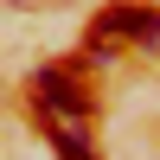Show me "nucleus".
Wrapping results in <instances>:
<instances>
[{"instance_id": "1", "label": "nucleus", "mask_w": 160, "mask_h": 160, "mask_svg": "<svg viewBox=\"0 0 160 160\" xmlns=\"http://www.w3.org/2000/svg\"><path fill=\"white\" fill-rule=\"evenodd\" d=\"M32 90H38V109H45V115H64V122H83V115H90L83 83H77L71 71H58V64H51V71H38Z\"/></svg>"}, {"instance_id": "2", "label": "nucleus", "mask_w": 160, "mask_h": 160, "mask_svg": "<svg viewBox=\"0 0 160 160\" xmlns=\"http://www.w3.org/2000/svg\"><path fill=\"white\" fill-rule=\"evenodd\" d=\"M51 148H58V160H96V154H90V141L77 135V128H58V135H51Z\"/></svg>"}]
</instances>
